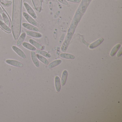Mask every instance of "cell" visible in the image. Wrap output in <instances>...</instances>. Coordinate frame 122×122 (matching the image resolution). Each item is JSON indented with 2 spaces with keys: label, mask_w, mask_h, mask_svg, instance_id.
Returning a JSON list of instances; mask_svg holds the SVG:
<instances>
[{
  "label": "cell",
  "mask_w": 122,
  "mask_h": 122,
  "mask_svg": "<svg viewBox=\"0 0 122 122\" xmlns=\"http://www.w3.org/2000/svg\"><path fill=\"white\" fill-rule=\"evenodd\" d=\"M13 50L18 55V56L21 57L23 59H25L27 58L26 55L25 54V53L20 50V48L18 47L17 46H13L12 47Z\"/></svg>",
  "instance_id": "cell-6"
},
{
  "label": "cell",
  "mask_w": 122,
  "mask_h": 122,
  "mask_svg": "<svg viewBox=\"0 0 122 122\" xmlns=\"http://www.w3.org/2000/svg\"><path fill=\"white\" fill-rule=\"evenodd\" d=\"M29 41L31 45H32L33 46H34V47H35L37 49L42 50H44V48H45L44 46H43L39 43L37 42H36V41L33 40V39H30Z\"/></svg>",
  "instance_id": "cell-12"
},
{
  "label": "cell",
  "mask_w": 122,
  "mask_h": 122,
  "mask_svg": "<svg viewBox=\"0 0 122 122\" xmlns=\"http://www.w3.org/2000/svg\"><path fill=\"white\" fill-rule=\"evenodd\" d=\"M92 0H82L74 17L81 20Z\"/></svg>",
  "instance_id": "cell-2"
},
{
  "label": "cell",
  "mask_w": 122,
  "mask_h": 122,
  "mask_svg": "<svg viewBox=\"0 0 122 122\" xmlns=\"http://www.w3.org/2000/svg\"><path fill=\"white\" fill-rule=\"evenodd\" d=\"M12 33L15 40L18 39L20 35L22 25V0H13Z\"/></svg>",
  "instance_id": "cell-1"
},
{
  "label": "cell",
  "mask_w": 122,
  "mask_h": 122,
  "mask_svg": "<svg viewBox=\"0 0 122 122\" xmlns=\"http://www.w3.org/2000/svg\"><path fill=\"white\" fill-rule=\"evenodd\" d=\"M2 17L3 19V21L7 25L8 27H10V20H9V18L7 17L6 14L4 13V12L2 14Z\"/></svg>",
  "instance_id": "cell-22"
},
{
  "label": "cell",
  "mask_w": 122,
  "mask_h": 122,
  "mask_svg": "<svg viewBox=\"0 0 122 122\" xmlns=\"http://www.w3.org/2000/svg\"><path fill=\"white\" fill-rule=\"evenodd\" d=\"M31 57L33 62L35 66L37 67H40V63L37 57L35 52H34V51H32L31 52Z\"/></svg>",
  "instance_id": "cell-10"
},
{
  "label": "cell",
  "mask_w": 122,
  "mask_h": 122,
  "mask_svg": "<svg viewBox=\"0 0 122 122\" xmlns=\"http://www.w3.org/2000/svg\"><path fill=\"white\" fill-rule=\"evenodd\" d=\"M36 53L37 54H40L45 57L50 58L51 57V56L50 53H48L46 51L42 50H37L36 51Z\"/></svg>",
  "instance_id": "cell-20"
},
{
  "label": "cell",
  "mask_w": 122,
  "mask_h": 122,
  "mask_svg": "<svg viewBox=\"0 0 122 122\" xmlns=\"http://www.w3.org/2000/svg\"><path fill=\"white\" fill-rule=\"evenodd\" d=\"M60 57L62 58L68 59V60H73L75 58V56L73 55L72 54L66 53H61L60 55Z\"/></svg>",
  "instance_id": "cell-15"
},
{
  "label": "cell",
  "mask_w": 122,
  "mask_h": 122,
  "mask_svg": "<svg viewBox=\"0 0 122 122\" xmlns=\"http://www.w3.org/2000/svg\"><path fill=\"white\" fill-rule=\"evenodd\" d=\"M26 37V33L25 32L23 33L20 35L18 38V40L17 41V43H16L17 46H20L22 44Z\"/></svg>",
  "instance_id": "cell-14"
},
{
  "label": "cell",
  "mask_w": 122,
  "mask_h": 122,
  "mask_svg": "<svg viewBox=\"0 0 122 122\" xmlns=\"http://www.w3.org/2000/svg\"><path fill=\"white\" fill-rule=\"evenodd\" d=\"M24 5L28 14L31 17H32L34 19H37V16L36 13L33 8L31 7V6L28 3L26 2L24 3Z\"/></svg>",
  "instance_id": "cell-3"
},
{
  "label": "cell",
  "mask_w": 122,
  "mask_h": 122,
  "mask_svg": "<svg viewBox=\"0 0 122 122\" xmlns=\"http://www.w3.org/2000/svg\"><path fill=\"white\" fill-rule=\"evenodd\" d=\"M0 21H3L2 17V15L0 13Z\"/></svg>",
  "instance_id": "cell-26"
},
{
  "label": "cell",
  "mask_w": 122,
  "mask_h": 122,
  "mask_svg": "<svg viewBox=\"0 0 122 122\" xmlns=\"http://www.w3.org/2000/svg\"><path fill=\"white\" fill-rule=\"evenodd\" d=\"M22 26L25 28L27 30H29L30 31H34V32H39V30L38 28L29 23H24L22 24Z\"/></svg>",
  "instance_id": "cell-7"
},
{
  "label": "cell",
  "mask_w": 122,
  "mask_h": 122,
  "mask_svg": "<svg viewBox=\"0 0 122 122\" xmlns=\"http://www.w3.org/2000/svg\"><path fill=\"white\" fill-rule=\"evenodd\" d=\"M3 13V10L2 9L1 7H0V13L1 14H2Z\"/></svg>",
  "instance_id": "cell-27"
},
{
  "label": "cell",
  "mask_w": 122,
  "mask_h": 122,
  "mask_svg": "<svg viewBox=\"0 0 122 122\" xmlns=\"http://www.w3.org/2000/svg\"><path fill=\"white\" fill-rule=\"evenodd\" d=\"M122 48H121L120 50H119V51L118 52L117 54V57H119L122 55Z\"/></svg>",
  "instance_id": "cell-25"
},
{
  "label": "cell",
  "mask_w": 122,
  "mask_h": 122,
  "mask_svg": "<svg viewBox=\"0 0 122 122\" xmlns=\"http://www.w3.org/2000/svg\"><path fill=\"white\" fill-rule=\"evenodd\" d=\"M23 16L25 18L26 20L31 25H33L35 26H37L38 25V23L37 22L34 20V18L31 17L30 15L28 14L27 13L23 12Z\"/></svg>",
  "instance_id": "cell-4"
},
{
  "label": "cell",
  "mask_w": 122,
  "mask_h": 122,
  "mask_svg": "<svg viewBox=\"0 0 122 122\" xmlns=\"http://www.w3.org/2000/svg\"><path fill=\"white\" fill-rule=\"evenodd\" d=\"M36 55H37V57L38 59L40 61H41L42 62L43 64H45V65H49V62H48V60L45 57H44V56L38 54H37Z\"/></svg>",
  "instance_id": "cell-19"
},
{
  "label": "cell",
  "mask_w": 122,
  "mask_h": 122,
  "mask_svg": "<svg viewBox=\"0 0 122 122\" xmlns=\"http://www.w3.org/2000/svg\"><path fill=\"white\" fill-rule=\"evenodd\" d=\"M5 62L8 65L12 66L14 67H17L22 68L23 66V64L22 63L15 60L8 59V60H6Z\"/></svg>",
  "instance_id": "cell-5"
},
{
  "label": "cell",
  "mask_w": 122,
  "mask_h": 122,
  "mask_svg": "<svg viewBox=\"0 0 122 122\" xmlns=\"http://www.w3.org/2000/svg\"><path fill=\"white\" fill-rule=\"evenodd\" d=\"M68 75V73L67 71L66 70L63 71L62 74L61 80V83L62 86H64L65 85L67 81V78Z\"/></svg>",
  "instance_id": "cell-13"
},
{
  "label": "cell",
  "mask_w": 122,
  "mask_h": 122,
  "mask_svg": "<svg viewBox=\"0 0 122 122\" xmlns=\"http://www.w3.org/2000/svg\"><path fill=\"white\" fill-rule=\"evenodd\" d=\"M0 26L6 32L8 33L12 32L11 28L7 25L3 21H0Z\"/></svg>",
  "instance_id": "cell-21"
},
{
  "label": "cell",
  "mask_w": 122,
  "mask_h": 122,
  "mask_svg": "<svg viewBox=\"0 0 122 122\" xmlns=\"http://www.w3.org/2000/svg\"><path fill=\"white\" fill-rule=\"evenodd\" d=\"M67 1L74 3H80L81 2V0H66Z\"/></svg>",
  "instance_id": "cell-23"
},
{
  "label": "cell",
  "mask_w": 122,
  "mask_h": 122,
  "mask_svg": "<svg viewBox=\"0 0 122 122\" xmlns=\"http://www.w3.org/2000/svg\"><path fill=\"white\" fill-rule=\"evenodd\" d=\"M55 86L56 90L58 92H60L61 90V81L60 79L58 76H56L55 79Z\"/></svg>",
  "instance_id": "cell-11"
},
{
  "label": "cell",
  "mask_w": 122,
  "mask_h": 122,
  "mask_svg": "<svg viewBox=\"0 0 122 122\" xmlns=\"http://www.w3.org/2000/svg\"><path fill=\"white\" fill-rule=\"evenodd\" d=\"M121 47V45L120 44H117L115 46L111 51L110 53V56L111 57L114 56L116 54V53L119 50Z\"/></svg>",
  "instance_id": "cell-16"
},
{
  "label": "cell",
  "mask_w": 122,
  "mask_h": 122,
  "mask_svg": "<svg viewBox=\"0 0 122 122\" xmlns=\"http://www.w3.org/2000/svg\"><path fill=\"white\" fill-rule=\"evenodd\" d=\"M26 33L28 36L36 38H40L42 36V34L38 33V32H34L30 30L26 31Z\"/></svg>",
  "instance_id": "cell-9"
},
{
  "label": "cell",
  "mask_w": 122,
  "mask_h": 122,
  "mask_svg": "<svg viewBox=\"0 0 122 122\" xmlns=\"http://www.w3.org/2000/svg\"><path fill=\"white\" fill-rule=\"evenodd\" d=\"M63 5H68V3L66 1V0H58Z\"/></svg>",
  "instance_id": "cell-24"
},
{
  "label": "cell",
  "mask_w": 122,
  "mask_h": 122,
  "mask_svg": "<svg viewBox=\"0 0 122 122\" xmlns=\"http://www.w3.org/2000/svg\"><path fill=\"white\" fill-rule=\"evenodd\" d=\"M22 45L24 47L31 51H35L36 50V48L35 47L31 45V44L28 43L26 42H24L22 43Z\"/></svg>",
  "instance_id": "cell-18"
},
{
  "label": "cell",
  "mask_w": 122,
  "mask_h": 122,
  "mask_svg": "<svg viewBox=\"0 0 122 122\" xmlns=\"http://www.w3.org/2000/svg\"><path fill=\"white\" fill-rule=\"evenodd\" d=\"M104 40V38H100L99 39H98L95 42L92 43L89 45V48L90 49H93L96 48L98 46L101 45L103 42Z\"/></svg>",
  "instance_id": "cell-8"
},
{
  "label": "cell",
  "mask_w": 122,
  "mask_h": 122,
  "mask_svg": "<svg viewBox=\"0 0 122 122\" xmlns=\"http://www.w3.org/2000/svg\"><path fill=\"white\" fill-rule=\"evenodd\" d=\"M61 62H62V60H57L54 61L49 64L48 67L49 69L53 68L61 64Z\"/></svg>",
  "instance_id": "cell-17"
}]
</instances>
